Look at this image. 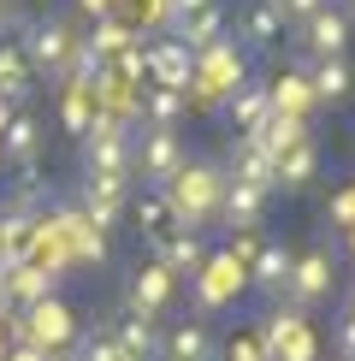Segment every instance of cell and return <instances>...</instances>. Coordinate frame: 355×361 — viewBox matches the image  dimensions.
<instances>
[{
  "instance_id": "52a82bcc",
  "label": "cell",
  "mask_w": 355,
  "mask_h": 361,
  "mask_svg": "<svg viewBox=\"0 0 355 361\" xmlns=\"http://www.w3.org/2000/svg\"><path fill=\"white\" fill-rule=\"evenodd\" d=\"M172 290H178V273H172L166 261H148L142 273L130 279V314H137V320H154V314H166Z\"/></svg>"
},
{
  "instance_id": "ffe728a7",
  "label": "cell",
  "mask_w": 355,
  "mask_h": 361,
  "mask_svg": "<svg viewBox=\"0 0 355 361\" xmlns=\"http://www.w3.org/2000/svg\"><path fill=\"white\" fill-rule=\"evenodd\" d=\"M290 261H296L290 249H273V243H266V249L255 255V261H249V284H261V290H285Z\"/></svg>"
},
{
  "instance_id": "8992f818",
  "label": "cell",
  "mask_w": 355,
  "mask_h": 361,
  "mask_svg": "<svg viewBox=\"0 0 355 361\" xmlns=\"http://www.w3.org/2000/svg\"><path fill=\"white\" fill-rule=\"evenodd\" d=\"M332 255H325V249H308V255H296V261H290V279H285V296H290V302L296 308H308V302H320V296L325 290H332Z\"/></svg>"
},
{
  "instance_id": "cb8c5ba5",
  "label": "cell",
  "mask_w": 355,
  "mask_h": 361,
  "mask_svg": "<svg viewBox=\"0 0 355 361\" xmlns=\"http://www.w3.org/2000/svg\"><path fill=\"white\" fill-rule=\"evenodd\" d=\"M130 36H137L130 24H118V18H101V24H95V36H89V54H95V59H101V54H113V59H118L125 48H137Z\"/></svg>"
},
{
  "instance_id": "83f0119b",
  "label": "cell",
  "mask_w": 355,
  "mask_h": 361,
  "mask_svg": "<svg viewBox=\"0 0 355 361\" xmlns=\"http://www.w3.org/2000/svg\"><path fill=\"white\" fill-rule=\"evenodd\" d=\"M178 113H184V95H178V89H148V118H154V130H172Z\"/></svg>"
},
{
  "instance_id": "f1b7e54d",
  "label": "cell",
  "mask_w": 355,
  "mask_h": 361,
  "mask_svg": "<svg viewBox=\"0 0 355 361\" xmlns=\"http://www.w3.org/2000/svg\"><path fill=\"white\" fill-rule=\"evenodd\" d=\"M278 24H285V18H278V12L261 0V6L249 12V42H273V36H278Z\"/></svg>"
},
{
  "instance_id": "5bb4252c",
  "label": "cell",
  "mask_w": 355,
  "mask_h": 361,
  "mask_svg": "<svg viewBox=\"0 0 355 361\" xmlns=\"http://www.w3.org/2000/svg\"><path fill=\"white\" fill-rule=\"evenodd\" d=\"M0 148H6V160L12 166H36V148H42V125L36 118H24V113H12V125L0 130Z\"/></svg>"
},
{
  "instance_id": "d590c367",
  "label": "cell",
  "mask_w": 355,
  "mask_h": 361,
  "mask_svg": "<svg viewBox=\"0 0 355 361\" xmlns=\"http://www.w3.org/2000/svg\"><path fill=\"white\" fill-rule=\"evenodd\" d=\"M337 350H344V361H355V320L344 314V326H337Z\"/></svg>"
},
{
  "instance_id": "ba28073f",
  "label": "cell",
  "mask_w": 355,
  "mask_h": 361,
  "mask_svg": "<svg viewBox=\"0 0 355 361\" xmlns=\"http://www.w3.org/2000/svg\"><path fill=\"white\" fill-rule=\"evenodd\" d=\"M189 71H196V54L184 48V42H154V48H148V83L154 89H178V95H184L189 89Z\"/></svg>"
},
{
  "instance_id": "603a6c76",
  "label": "cell",
  "mask_w": 355,
  "mask_h": 361,
  "mask_svg": "<svg viewBox=\"0 0 355 361\" xmlns=\"http://www.w3.org/2000/svg\"><path fill=\"white\" fill-rule=\"evenodd\" d=\"M349 66H344V59H320V71H314V78H308V89H314V101H344L349 95Z\"/></svg>"
},
{
  "instance_id": "8fae6325",
  "label": "cell",
  "mask_w": 355,
  "mask_h": 361,
  "mask_svg": "<svg viewBox=\"0 0 355 361\" xmlns=\"http://www.w3.org/2000/svg\"><path fill=\"white\" fill-rule=\"evenodd\" d=\"M308 48H314L320 59H344L349 48V18L337 6H320L314 18H308Z\"/></svg>"
},
{
  "instance_id": "7c38bea8",
  "label": "cell",
  "mask_w": 355,
  "mask_h": 361,
  "mask_svg": "<svg viewBox=\"0 0 355 361\" xmlns=\"http://www.w3.org/2000/svg\"><path fill=\"white\" fill-rule=\"evenodd\" d=\"M261 207H266V190L225 178V202H219V214H225L237 231H261Z\"/></svg>"
},
{
  "instance_id": "2e32d148",
  "label": "cell",
  "mask_w": 355,
  "mask_h": 361,
  "mask_svg": "<svg viewBox=\"0 0 355 361\" xmlns=\"http://www.w3.org/2000/svg\"><path fill=\"white\" fill-rule=\"evenodd\" d=\"M225 107H231V130H243V137H249V130H261L266 113H273V107H266V83H243Z\"/></svg>"
},
{
  "instance_id": "e0dca14e",
  "label": "cell",
  "mask_w": 355,
  "mask_h": 361,
  "mask_svg": "<svg viewBox=\"0 0 355 361\" xmlns=\"http://www.w3.org/2000/svg\"><path fill=\"white\" fill-rule=\"evenodd\" d=\"M42 296H54V273H48V267L24 261V267L6 273V302H42Z\"/></svg>"
},
{
  "instance_id": "1f68e13d",
  "label": "cell",
  "mask_w": 355,
  "mask_h": 361,
  "mask_svg": "<svg viewBox=\"0 0 355 361\" xmlns=\"http://www.w3.org/2000/svg\"><path fill=\"white\" fill-rule=\"evenodd\" d=\"M137 219H142V231H148V237H160V231H166V202H142V207H137Z\"/></svg>"
},
{
  "instance_id": "7402d4cb",
  "label": "cell",
  "mask_w": 355,
  "mask_h": 361,
  "mask_svg": "<svg viewBox=\"0 0 355 361\" xmlns=\"http://www.w3.org/2000/svg\"><path fill=\"white\" fill-rule=\"evenodd\" d=\"M314 166H320V148H314V137H308V142H296L290 154H285V160L273 166V178H278L285 190H302L308 178H314Z\"/></svg>"
},
{
  "instance_id": "d4e9b609",
  "label": "cell",
  "mask_w": 355,
  "mask_h": 361,
  "mask_svg": "<svg viewBox=\"0 0 355 361\" xmlns=\"http://www.w3.org/2000/svg\"><path fill=\"white\" fill-rule=\"evenodd\" d=\"M118 350H125L130 361H148V355H154V320H137V314H130V320L125 326H118Z\"/></svg>"
},
{
  "instance_id": "e575fe53",
  "label": "cell",
  "mask_w": 355,
  "mask_h": 361,
  "mask_svg": "<svg viewBox=\"0 0 355 361\" xmlns=\"http://www.w3.org/2000/svg\"><path fill=\"white\" fill-rule=\"evenodd\" d=\"M201 6H213V0H166V12H172V24H184V18H196Z\"/></svg>"
},
{
  "instance_id": "9a60e30c",
  "label": "cell",
  "mask_w": 355,
  "mask_h": 361,
  "mask_svg": "<svg viewBox=\"0 0 355 361\" xmlns=\"http://www.w3.org/2000/svg\"><path fill=\"white\" fill-rule=\"evenodd\" d=\"M219 24H225V6H219V0H213V6H201L196 18H184V24H172V30H178L172 42H184L189 54H207V48H213V42H219Z\"/></svg>"
},
{
  "instance_id": "4dcf8cb0",
  "label": "cell",
  "mask_w": 355,
  "mask_h": 361,
  "mask_svg": "<svg viewBox=\"0 0 355 361\" xmlns=\"http://www.w3.org/2000/svg\"><path fill=\"white\" fill-rule=\"evenodd\" d=\"M320 6H325V0H273V12H278V18H296V24H308Z\"/></svg>"
},
{
  "instance_id": "3957f363",
  "label": "cell",
  "mask_w": 355,
  "mask_h": 361,
  "mask_svg": "<svg viewBox=\"0 0 355 361\" xmlns=\"http://www.w3.org/2000/svg\"><path fill=\"white\" fill-rule=\"evenodd\" d=\"M243 290H249V267L237 261L231 249L207 255V261L196 267V302H201V308H225V302H237Z\"/></svg>"
},
{
  "instance_id": "4fadbf2b",
  "label": "cell",
  "mask_w": 355,
  "mask_h": 361,
  "mask_svg": "<svg viewBox=\"0 0 355 361\" xmlns=\"http://www.w3.org/2000/svg\"><path fill=\"white\" fill-rule=\"evenodd\" d=\"M266 107H273L278 118H308V107H314V89H308L302 71H285V78L266 89Z\"/></svg>"
},
{
  "instance_id": "30bf717a",
  "label": "cell",
  "mask_w": 355,
  "mask_h": 361,
  "mask_svg": "<svg viewBox=\"0 0 355 361\" xmlns=\"http://www.w3.org/2000/svg\"><path fill=\"white\" fill-rule=\"evenodd\" d=\"M118 214H125V184H113V178H89V190H83V225H89V231H107V225H118Z\"/></svg>"
},
{
  "instance_id": "484cf974",
  "label": "cell",
  "mask_w": 355,
  "mask_h": 361,
  "mask_svg": "<svg viewBox=\"0 0 355 361\" xmlns=\"http://www.w3.org/2000/svg\"><path fill=\"white\" fill-rule=\"evenodd\" d=\"M24 89H30V66L18 42H0V95H24Z\"/></svg>"
},
{
  "instance_id": "7a4b0ae2",
  "label": "cell",
  "mask_w": 355,
  "mask_h": 361,
  "mask_svg": "<svg viewBox=\"0 0 355 361\" xmlns=\"http://www.w3.org/2000/svg\"><path fill=\"white\" fill-rule=\"evenodd\" d=\"M219 202H225V178L213 166H178V178L166 184V214L184 225L189 237L219 214Z\"/></svg>"
},
{
  "instance_id": "8d00e7d4",
  "label": "cell",
  "mask_w": 355,
  "mask_h": 361,
  "mask_svg": "<svg viewBox=\"0 0 355 361\" xmlns=\"http://www.w3.org/2000/svg\"><path fill=\"white\" fill-rule=\"evenodd\" d=\"M77 6L89 12V18H113V6H118V0H77Z\"/></svg>"
},
{
  "instance_id": "5b68a950",
  "label": "cell",
  "mask_w": 355,
  "mask_h": 361,
  "mask_svg": "<svg viewBox=\"0 0 355 361\" xmlns=\"http://www.w3.org/2000/svg\"><path fill=\"white\" fill-rule=\"evenodd\" d=\"M18 54H24L30 71H66L71 54H77V36H71V24L48 18V24H36V30L18 42Z\"/></svg>"
},
{
  "instance_id": "d6a6232c",
  "label": "cell",
  "mask_w": 355,
  "mask_h": 361,
  "mask_svg": "<svg viewBox=\"0 0 355 361\" xmlns=\"http://www.w3.org/2000/svg\"><path fill=\"white\" fill-rule=\"evenodd\" d=\"M261 249H266V243H261V231H237V237H231V255H237V261H243V267L255 261Z\"/></svg>"
},
{
  "instance_id": "836d02e7",
  "label": "cell",
  "mask_w": 355,
  "mask_h": 361,
  "mask_svg": "<svg viewBox=\"0 0 355 361\" xmlns=\"http://www.w3.org/2000/svg\"><path fill=\"white\" fill-rule=\"evenodd\" d=\"M231 361H266L261 338H237V343H231Z\"/></svg>"
},
{
  "instance_id": "277c9868",
  "label": "cell",
  "mask_w": 355,
  "mask_h": 361,
  "mask_svg": "<svg viewBox=\"0 0 355 361\" xmlns=\"http://www.w3.org/2000/svg\"><path fill=\"white\" fill-rule=\"evenodd\" d=\"M71 338H77V320H71V308L59 302V296H42V302H30V314H24V343H30V350L54 355L59 343H71Z\"/></svg>"
},
{
  "instance_id": "6da1fadb",
  "label": "cell",
  "mask_w": 355,
  "mask_h": 361,
  "mask_svg": "<svg viewBox=\"0 0 355 361\" xmlns=\"http://www.w3.org/2000/svg\"><path fill=\"white\" fill-rule=\"evenodd\" d=\"M243 83H249L243 48H231V42H213L207 54H196V71H189V89H184V101L207 113V107H219V101H231Z\"/></svg>"
},
{
  "instance_id": "ac0fdd59",
  "label": "cell",
  "mask_w": 355,
  "mask_h": 361,
  "mask_svg": "<svg viewBox=\"0 0 355 361\" xmlns=\"http://www.w3.org/2000/svg\"><path fill=\"white\" fill-rule=\"evenodd\" d=\"M166 361H213V338H207L201 320H184L166 338Z\"/></svg>"
},
{
  "instance_id": "4316f807",
  "label": "cell",
  "mask_w": 355,
  "mask_h": 361,
  "mask_svg": "<svg viewBox=\"0 0 355 361\" xmlns=\"http://www.w3.org/2000/svg\"><path fill=\"white\" fill-rule=\"evenodd\" d=\"M201 261H207V249H201V243H196V237H189V231L166 237V267H172V273H196Z\"/></svg>"
},
{
  "instance_id": "f35d334b",
  "label": "cell",
  "mask_w": 355,
  "mask_h": 361,
  "mask_svg": "<svg viewBox=\"0 0 355 361\" xmlns=\"http://www.w3.org/2000/svg\"><path fill=\"white\" fill-rule=\"evenodd\" d=\"M344 243H349V255H355V225H349V231H344Z\"/></svg>"
},
{
  "instance_id": "d6986e66",
  "label": "cell",
  "mask_w": 355,
  "mask_h": 361,
  "mask_svg": "<svg viewBox=\"0 0 355 361\" xmlns=\"http://www.w3.org/2000/svg\"><path fill=\"white\" fill-rule=\"evenodd\" d=\"M231 178H237V184H255V190H273V184H278V178H273V160H266L249 137H237V166H231Z\"/></svg>"
},
{
  "instance_id": "f546056e",
  "label": "cell",
  "mask_w": 355,
  "mask_h": 361,
  "mask_svg": "<svg viewBox=\"0 0 355 361\" xmlns=\"http://www.w3.org/2000/svg\"><path fill=\"white\" fill-rule=\"evenodd\" d=\"M113 71H118V78H130V83H148V54H142V48H125Z\"/></svg>"
},
{
  "instance_id": "9c48e42d",
  "label": "cell",
  "mask_w": 355,
  "mask_h": 361,
  "mask_svg": "<svg viewBox=\"0 0 355 361\" xmlns=\"http://www.w3.org/2000/svg\"><path fill=\"white\" fill-rule=\"evenodd\" d=\"M142 178H154V184H172L178 166H184V142H178V130H148L142 142Z\"/></svg>"
},
{
  "instance_id": "74e56055",
  "label": "cell",
  "mask_w": 355,
  "mask_h": 361,
  "mask_svg": "<svg viewBox=\"0 0 355 361\" xmlns=\"http://www.w3.org/2000/svg\"><path fill=\"white\" fill-rule=\"evenodd\" d=\"M0 361H54V355H42V350H30V343H18V350L0 355Z\"/></svg>"
},
{
  "instance_id": "ab89813d",
  "label": "cell",
  "mask_w": 355,
  "mask_h": 361,
  "mask_svg": "<svg viewBox=\"0 0 355 361\" xmlns=\"http://www.w3.org/2000/svg\"><path fill=\"white\" fill-rule=\"evenodd\" d=\"M349 320H355V302H349Z\"/></svg>"
},
{
  "instance_id": "44dd1931",
  "label": "cell",
  "mask_w": 355,
  "mask_h": 361,
  "mask_svg": "<svg viewBox=\"0 0 355 361\" xmlns=\"http://www.w3.org/2000/svg\"><path fill=\"white\" fill-rule=\"evenodd\" d=\"M59 118H66V130H71V137H89V118H95V83H66Z\"/></svg>"
}]
</instances>
